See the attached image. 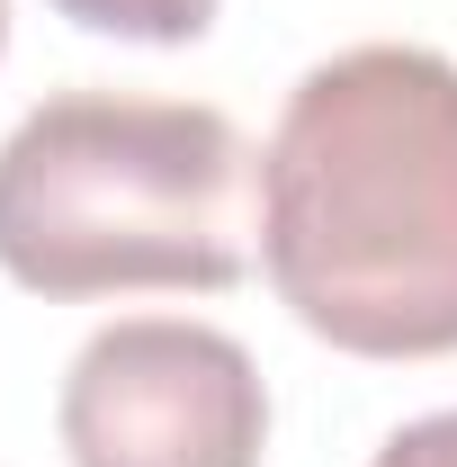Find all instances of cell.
<instances>
[{"instance_id":"obj_1","label":"cell","mask_w":457,"mask_h":467,"mask_svg":"<svg viewBox=\"0 0 457 467\" xmlns=\"http://www.w3.org/2000/svg\"><path fill=\"white\" fill-rule=\"evenodd\" d=\"M260 270L350 359L457 350V63L350 46L314 63L260 153Z\"/></svg>"},{"instance_id":"obj_2","label":"cell","mask_w":457,"mask_h":467,"mask_svg":"<svg viewBox=\"0 0 457 467\" xmlns=\"http://www.w3.org/2000/svg\"><path fill=\"white\" fill-rule=\"evenodd\" d=\"M260 234V162L225 109L63 90L0 144V270L36 296L233 288Z\"/></svg>"},{"instance_id":"obj_3","label":"cell","mask_w":457,"mask_h":467,"mask_svg":"<svg viewBox=\"0 0 457 467\" xmlns=\"http://www.w3.org/2000/svg\"><path fill=\"white\" fill-rule=\"evenodd\" d=\"M55 422L72 467H260L269 387L216 324L126 315L81 342Z\"/></svg>"},{"instance_id":"obj_4","label":"cell","mask_w":457,"mask_h":467,"mask_svg":"<svg viewBox=\"0 0 457 467\" xmlns=\"http://www.w3.org/2000/svg\"><path fill=\"white\" fill-rule=\"evenodd\" d=\"M72 27L99 36H135V46H188L216 27V0H55Z\"/></svg>"},{"instance_id":"obj_5","label":"cell","mask_w":457,"mask_h":467,"mask_svg":"<svg viewBox=\"0 0 457 467\" xmlns=\"http://www.w3.org/2000/svg\"><path fill=\"white\" fill-rule=\"evenodd\" d=\"M368 467H457V405H449V413H421V422H403V431H395Z\"/></svg>"},{"instance_id":"obj_6","label":"cell","mask_w":457,"mask_h":467,"mask_svg":"<svg viewBox=\"0 0 457 467\" xmlns=\"http://www.w3.org/2000/svg\"><path fill=\"white\" fill-rule=\"evenodd\" d=\"M0 36H9V0H0Z\"/></svg>"}]
</instances>
